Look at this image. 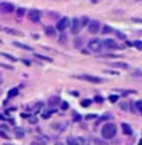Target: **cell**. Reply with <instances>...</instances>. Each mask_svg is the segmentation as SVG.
<instances>
[{"mask_svg":"<svg viewBox=\"0 0 142 145\" xmlns=\"http://www.w3.org/2000/svg\"><path fill=\"white\" fill-rule=\"evenodd\" d=\"M121 129H123V132H125L126 136H131V134H133V128L129 126V124H126V123L121 124Z\"/></svg>","mask_w":142,"mask_h":145,"instance_id":"11","label":"cell"},{"mask_svg":"<svg viewBox=\"0 0 142 145\" xmlns=\"http://www.w3.org/2000/svg\"><path fill=\"white\" fill-rule=\"evenodd\" d=\"M61 109H62V110H67V109H69V104H67V102H61Z\"/></svg>","mask_w":142,"mask_h":145,"instance_id":"33","label":"cell"},{"mask_svg":"<svg viewBox=\"0 0 142 145\" xmlns=\"http://www.w3.org/2000/svg\"><path fill=\"white\" fill-rule=\"evenodd\" d=\"M37 59H42V61H45V62H51V61H53L51 57H48V56H42V54H37Z\"/></svg>","mask_w":142,"mask_h":145,"instance_id":"21","label":"cell"},{"mask_svg":"<svg viewBox=\"0 0 142 145\" xmlns=\"http://www.w3.org/2000/svg\"><path fill=\"white\" fill-rule=\"evenodd\" d=\"M42 107H43V104H42V102H37V104H35V109H37V110H40Z\"/></svg>","mask_w":142,"mask_h":145,"instance_id":"37","label":"cell"},{"mask_svg":"<svg viewBox=\"0 0 142 145\" xmlns=\"http://www.w3.org/2000/svg\"><path fill=\"white\" fill-rule=\"evenodd\" d=\"M70 27H72V32L77 35V34L80 32V27H82V21H80V19H72Z\"/></svg>","mask_w":142,"mask_h":145,"instance_id":"9","label":"cell"},{"mask_svg":"<svg viewBox=\"0 0 142 145\" xmlns=\"http://www.w3.org/2000/svg\"><path fill=\"white\" fill-rule=\"evenodd\" d=\"M57 104H61V99H59L57 96L50 97V100H48V105H50V107H54V105H57Z\"/></svg>","mask_w":142,"mask_h":145,"instance_id":"10","label":"cell"},{"mask_svg":"<svg viewBox=\"0 0 142 145\" xmlns=\"http://www.w3.org/2000/svg\"><path fill=\"white\" fill-rule=\"evenodd\" d=\"M0 137H3V139H8L10 136H8V134L5 132V131H0Z\"/></svg>","mask_w":142,"mask_h":145,"instance_id":"36","label":"cell"},{"mask_svg":"<svg viewBox=\"0 0 142 145\" xmlns=\"http://www.w3.org/2000/svg\"><path fill=\"white\" fill-rule=\"evenodd\" d=\"M40 18H42L40 10H29V11H27V19L30 21V23H38Z\"/></svg>","mask_w":142,"mask_h":145,"instance_id":"3","label":"cell"},{"mask_svg":"<svg viewBox=\"0 0 142 145\" xmlns=\"http://www.w3.org/2000/svg\"><path fill=\"white\" fill-rule=\"evenodd\" d=\"M137 2H142V0H137Z\"/></svg>","mask_w":142,"mask_h":145,"instance_id":"48","label":"cell"},{"mask_svg":"<svg viewBox=\"0 0 142 145\" xmlns=\"http://www.w3.org/2000/svg\"><path fill=\"white\" fill-rule=\"evenodd\" d=\"M134 23H142V19H133Z\"/></svg>","mask_w":142,"mask_h":145,"instance_id":"44","label":"cell"},{"mask_svg":"<svg viewBox=\"0 0 142 145\" xmlns=\"http://www.w3.org/2000/svg\"><path fill=\"white\" fill-rule=\"evenodd\" d=\"M45 34H46L48 37H54V35H56V29L51 27V26H48V27L45 29Z\"/></svg>","mask_w":142,"mask_h":145,"instance_id":"13","label":"cell"},{"mask_svg":"<svg viewBox=\"0 0 142 145\" xmlns=\"http://www.w3.org/2000/svg\"><path fill=\"white\" fill-rule=\"evenodd\" d=\"M80 21H82V26H86V27H88V24H90V19H88V18H82Z\"/></svg>","mask_w":142,"mask_h":145,"instance_id":"29","label":"cell"},{"mask_svg":"<svg viewBox=\"0 0 142 145\" xmlns=\"http://www.w3.org/2000/svg\"><path fill=\"white\" fill-rule=\"evenodd\" d=\"M134 107H136V112L142 113V100H137V102L134 104Z\"/></svg>","mask_w":142,"mask_h":145,"instance_id":"18","label":"cell"},{"mask_svg":"<svg viewBox=\"0 0 142 145\" xmlns=\"http://www.w3.org/2000/svg\"><path fill=\"white\" fill-rule=\"evenodd\" d=\"M24 134H26V131H24L23 128H14V136H16L18 139H23Z\"/></svg>","mask_w":142,"mask_h":145,"instance_id":"12","label":"cell"},{"mask_svg":"<svg viewBox=\"0 0 142 145\" xmlns=\"http://www.w3.org/2000/svg\"><path fill=\"white\" fill-rule=\"evenodd\" d=\"M56 145H62V143H56Z\"/></svg>","mask_w":142,"mask_h":145,"instance_id":"47","label":"cell"},{"mask_svg":"<svg viewBox=\"0 0 142 145\" xmlns=\"http://www.w3.org/2000/svg\"><path fill=\"white\" fill-rule=\"evenodd\" d=\"M5 145H13V143H5Z\"/></svg>","mask_w":142,"mask_h":145,"instance_id":"46","label":"cell"},{"mask_svg":"<svg viewBox=\"0 0 142 145\" xmlns=\"http://www.w3.org/2000/svg\"><path fill=\"white\" fill-rule=\"evenodd\" d=\"M51 115H53V110H50V112H43V113H42V116H43V118H50Z\"/></svg>","mask_w":142,"mask_h":145,"instance_id":"32","label":"cell"},{"mask_svg":"<svg viewBox=\"0 0 142 145\" xmlns=\"http://www.w3.org/2000/svg\"><path fill=\"white\" fill-rule=\"evenodd\" d=\"M102 45H104V48H109V50H118L120 48L118 43H117V40H113V38H104Z\"/></svg>","mask_w":142,"mask_h":145,"instance_id":"7","label":"cell"},{"mask_svg":"<svg viewBox=\"0 0 142 145\" xmlns=\"http://www.w3.org/2000/svg\"><path fill=\"white\" fill-rule=\"evenodd\" d=\"M30 145H43V143H42V142H38V140H34Z\"/></svg>","mask_w":142,"mask_h":145,"instance_id":"42","label":"cell"},{"mask_svg":"<svg viewBox=\"0 0 142 145\" xmlns=\"http://www.w3.org/2000/svg\"><path fill=\"white\" fill-rule=\"evenodd\" d=\"M75 46H77V48L82 46V38H77V40H75Z\"/></svg>","mask_w":142,"mask_h":145,"instance_id":"34","label":"cell"},{"mask_svg":"<svg viewBox=\"0 0 142 145\" xmlns=\"http://www.w3.org/2000/svg\"><path fill=\"white\" fill-rule=\"evenodd\" d=\"M59 41H61V43H66V41H67V37H66V35H61V37H59Z\"/></svg>","mask_w":142,"mask_h":145,"instance_id":"35","label":"cell"},{"mask_svg":"<svg viewBox=\"0 0 142 145\" xmlns=\"http://www.w3.org/2000/svg\"><path fill=\"white\" fill-rule=\"evenodd\" d=\"M133 75H134V77H142V72H139V70H136V72L133 73Z\"/></svg>","mask_w":142,"mask_h":145,"instance_id":"41","label":"cell"},{"mask_svg":"<svg viewBox=\"0 0 142 145\" xmlns=\"http://www.w3.org/2000/svg\"><path fill=\"white\" fill-rule=\"evenodd\" d=\"M80 120H82V116H80L78 113H75V115H73V121H80Z\"/></svg>","mask_w":142,"mask_h":145,"instance_id":"38","label":"cell"},{"mask_svg":"<svg viewBox=\"0 0 142 145\" xmlns=\"http://www.w3.org/2000/svg\"><path fill=\"white\" fill-rule=\"evenodd\" d=\"M102 34H115V30L110 26H102Z\"/></svg>","mask_w":142,"mask_h":145,"instance_id":"15","label":"cell"},{"mask_svg":"<svg viewBox=\"0 0 142 145\" xmlns=\"http://www.w3.org/2000/svg\"><path fill=\"white\" fill-rule=\"evenodd\" d=\"M26 13H27L26 8H18V10H16V16H18V18H23Z\"/></svg>","mask_w":142,"mask_h":145,"instance_id":"17","label":"cell"},{"mask_svg":"<svg viewBox=\"0 0 142 145\" xmlns=\"http://www.w3.org/2000/svg\"><path fill=\"white\" fill-rule=\"evenodd\" d=\"M94 118H96V115H88L86 116V120H94Z\"/></svg>","mask_w":142,"mask_h":145,"instance_id":"43","label":"cell"},{"mask_svg":"<svg viewBox=\"0 0 142 145\" xmlns=\"http://www.w3.org/2000/svg\"><path fill=\"white\" fill-rule=\"evenodd\" d=\"M94 143H96V145H107L106 139H102V140H101V139H94Z\"/></svg>","mask_w":142,"mask_h":145,"instance_id":"27","label":"cell"},{"mask_svg":"<svg viewBox=\"0 0 142 145\" xmlns=\"http://www.w3.org/2000/svg\"><path fill=\"white\" fill-rule=\"evenodd\" d=\"M14 46H16V48H24V50H29V51L32 50L30 46H27V45H23V43H14Z\"/></svg>","mask_w":142,"mask_h":145,"instance_id":"26","label":"cell"},{"mask_svg":"<svg viewBox=\"0 0 142 145\" xmlns=\"http://www.w3.org/2000/svg\"><path fill=\"white\" fill-rule=\"evenodd\" d=\"M133 46H134V48H137V50H142V40H137V41H134V43H133Z\"/></svg>","mask_w":142,"mask_h":145,"instance_id":"25","label":"cell"},{"mask_svg":"<svg viewBox=\"0 0 142 145\" xmlns=\"http://www.w3.org/2000/svg\"><path fill=\"white\" fill-rule=\"evenodd\" d=\"M70 23H72V21L67 18V16H62V18H61L59 21H57V30H61V32H62V30H66L69 26H70Z\"/></svg>","mask_w":142,"mask_h":145,"instance_id":"4","label":"cell"},{"mask_svg":"<svg viewBox=\"0 0 142 145\" xmlns=\"http://www.w3.org/2000/svg\"><path fill=\"white\" fill-rule=\"evenodd\" d=\"M5 32H8L10 35H23V32H19V30H16V29H5Z\"/></svg>","mask_w":142,"mask_h":145,"instance_id":"14","label":"cell"},{"mask_svg":"<svg viewBox=\"0 0 142 145\" xmlns=\"http://www.w3.org/2000/svg\"><path fill=\"white\" fill-rule=\"evenodd\" d=\"M113 67H118V69H128V64H125V62H115Z\"/></svg>","mask_w":142,"mask_h":145,"instance_id":"19","label":"cell"},{"mask_svg":"<svg viewBox=\"0 0 142 145\" xmlns=\"http://www.w3.org/2000/svg\"><path fill=\"white\" fill-rule=\"evenodd\" d=\"M94 102L102 104V102H104V97H102V96H96V97H94Z\"/></svg>","mask_w":142,"mask_h":145,"instance_id":"30","label":"cell"},{"mask_svg":"<svg viewBox=\"0 0 142 145\" xmlns=\"http://www.w3.org/2000/svg\"><path fill=\"white\" fill-rule=\"evenodd\" d=\"M29 121L34 124V123H37V118H35V116H30V118H29Z\"/></svg>","mask_w":142,"mask_h":145,"instance_id":"40","label":"cell"},{"mask_svg":"<svg viewBox=\"0 0 142 145\" xmlns=\"http://www.w3.org/2000/svg\"><path fill=\"white\" fill-rule=\"evenodd\" d=\"M88 32L90 34H99L101 32V23H99V21H90Z\"/></svg>","mask_w":142,"mask_h":145,"instance_id":"8","label":"cell"},{"mask_svg":"<svg viewBox=\"0 0 142 145\" xmlns=\"http://www.w3.org/2000/svg\"><path fill=\"white\" fill-rule=\"evenodd\" d=\"M99 120H101V121H106V120H110V116H109V115H104L102 118H99Z\"/></svg>","mask_w":142,"mask_h":145,"instance_id":"39","label":"cell"},{"mask_svg":"<svg viewBox=\"0 0 142 145\" xmlns=\"http://www.w3.org/2000/svg\"><path fill=\"white\" fill-rule=\"evenodd\" d=\"M0 56H3V57H7V59H10V61H16V57H13L11 54H7V53H0Z\"/></svg>","mask_w":142,"mask_h":145,"instance_id":"28","label":"cell"},{"mask_svg":"<svg viewBox=\"0 0 142 145\" xmlns=\"http://www.w3.org/2000/svg\"><path fill=\"white\" fill-rule=\"evenodd\" d=\"M91 102H93V100H90V99H83V100H82V107H90Z\"/></svg>","mask_w":142,"mask_h":145,"instance_id":"24","label":"cell"},{"mask_svg":"<svg viewBox=\"0 0 142 145\" xmlns=\"http://www.w3.org/2000/svg\"><path fill=\"white\" fill-rule=\"evenodd\" d=\"M102 48H104L102 40H99V38H91V40L88 41V50L93 51V53H99Z\"/></svg>","mask_w":142,"mask_h":145,"instance_id":"2","label":"cell"},{"mask_svg":"<svg viewBox=\"0 0 142 145\" xmlns=\"http://www.w3.org/2000/svg\"><path fill=\"white\" fill-rule=\"evenodd\" d=\"M115 35H117V38H120V40H126V35H125L123 32H118V30H115Z\"/></svg>","mask_w":142,"mask_h":145,"instance_id":"23","label":"cell"},{"mask_svg":"<svg viewBox=\"0 0 142 145\" xmlns=\"http://www.w3.org/2000/svg\"><path fill=\"white\" fill-rule=\"evenodd\" d=\"M109 100H110V102L113 104V102H117V100H118V96H117V94H112V96L109 97Z\"/></svg>","mask_w":142,"mask_h":145,"instance_id":"31","label":"cell"},{"mask_svg":"<svg viewBox=\"0 0 142 145\" xmlns=\"http://www.w3.org/2000/svg\"><path fill=\"white\" fill-rule=\"evenodd\" d=\"M101 136H102V139H106V140L113 139L117 136V126H115V123H112V121L106 123L104 126H102V129H101Z\"/></svg>","mask_w":142,"mask_h":145,"instance_id":"1","label":"cell"},{"mask_svg":"<svg viewBox=\"0 0 142 145\" xmlns=\"http://www.w3.org/2000/svg\"><path fill=\"white\" fill-rule=\"evenodd\" d=\"M120 109L123 110V112H126V110L129 109V104H128V102H121V104H120Z\"/></svg>","mask_w":142,"mask_h":145,"instance_id":"22","label":"cell"},{"mask_svg":"<svg viewBox=\"0 0 142 145\" xmlns=\"http://www.w3.org/2000/svg\"><path fill=\"white\" fill-rule=\"evenodd\" d=\"M139 145H142V139H140V140H139Z\"/></svg>","mask_w":142,"mask_h":145,"instance_id":"45","label":"cell"},{"mask_svg":"<svg viewBox=\"0 0 142 145\" xmlns=\"http://www.w3.org/2000/svg\"><path fill=\"white\" fill-rule=\"evenodd\" d=\"M0 11L8 14V13L16 11V8H14V5H13V3H10V2H0Z\"/></svg>","mask_w":142,"mask_h":145,"instance_id":"6","label":"cell"},{"mask_svg":"<svg viewBox=\"0 0 142 145\" xmlns=\"http://www.w3.org/2000/svg\"><path fill=\"white\" fill-rule=\"evenodd\" d=\"M77 78L90 81V83H102V78H101V77H94V75H77Z\"/></svg>","mask_w":142,"mask_h":145,"instance_id":"5","label":"cell"},{"mask_svg":"<svg viewBox=\"0 0 142 145\" xmlns=\"http://www.w3.org/2000/svg\"><path fill=\"white\" fill-rule=\"evenodd\" d=\"M18 93H19V89H18V88H13V89H10L8 97H14V96H18Z\"/></svg>","mask_w":142,"mask_h":145,"instance_id":"20","label":"cell"},{"mask_svg":"<svg viewBox=\"0 0 142 145\" xmlns=\"http://www.w3.org/2000/svg\"><path fill=\"white\" fill-rule=\"evenodd\" d=\"M80 140L78 139H73V137H67V145H78Z\"/></svg>","mask_w":142,"mask_h":145,"instance_id":"16","label":"cell"}]
</instances>
